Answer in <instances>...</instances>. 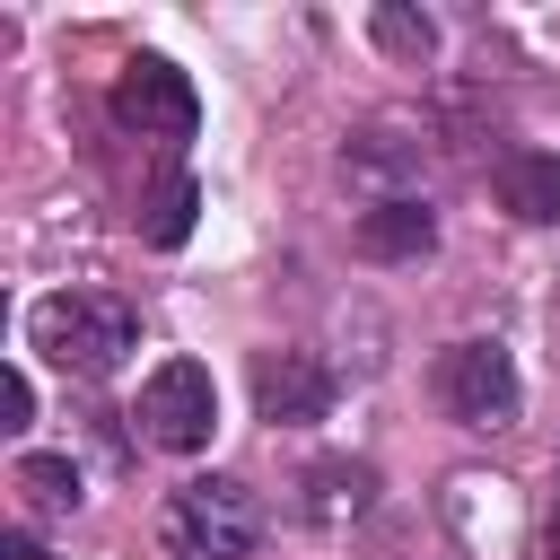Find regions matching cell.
<instances>
[{
  "instance_id": "obj_1",
  "label": "cell",
  "mask_w": 560,
  "mask_h": 560,
  "mask_svg": "<svg viewBox=\"0 0 560 560\" xmlns=\"http://www.w3.org/2000/svg\"><path fill=\"white\" fill-rule=\"evenodd\" d=\"M26 341L61 368V376H114L140 350V306L114 289H52L26 315Z\"/></svg>"
},
{
  "instance_id": "obj_2",
  "label": "cell",
  "mask_w": 560,
  "mask_h": 560,
  "mask_svg": "<svg viewBox=\"0 0 560 560\" xmlns=\"http://www.w3.org/2000/svg\"><path fill=\"white\" fill-rule=\"evenodd\" d=\"M254 542H262V508L245 481L210 472V481H184L166 499V551L175 560H254Z\"/></svg>"
},
{
  "instance_id": "obj_3",
  "label": "cell",
  "mask_w": 560,
  "mask_h": 560,
  "mask_svg": "<svg viewBox=\"0 0 560 560\" xmlns=\"http://www.w3.org/2000/svg\"><path fill=\"white\" fill-rule=\"evenodd\" d=\"M131 420H140V438H149L158 455H192V446H210V429H219V385H210V368H201V359H166V368H149Z\"/></svg>"
},
{
  "instance_id": "obj_4",
  "label": "cell",
  "mask_w": 560,
  "mask_h": 560,
  "mask_svg": "<svg viewBox=\"0 0 560 560\" xmlns=\"http://www.w3.org/2000/svg\"><path fill=\"white\" fill-rule=\"evenodd\" d=\"M429 394L455 411V420H472V429H499V420H516V402H525V385H516V359L499 350V341H446L438 350V368H429Z\"/></svg>"
},
{
  "instance_id": "obj_5",
  "label": "cell",
  "mask_w": 560,
  "mask_h": 560,
  "mask_svg": "<svg viewBox=\"0 0 560 560\" xmlns=\"http://www.w3.org/2000/svg\"><path fill=\"white\" fill-rule=\"evenodd\" d=\"M114 122L140 131V140H192V131H201V96H192V79H184L175 61L140 52V61H122V79H114Z\"/></svg>"
},
{
  "instance_id": "obj_6",
  "label": "cell",
  "mask_w": 560,
  "mask_h": 560,
  "mask_svg": "<svg viewBox=\"0 0 560 560\" xmlns=\"http://www.w3.org/2000/svg\"><path fill=\"white\" fill-rule=\"evenodd\" d=\"M332 411V368L315 350H254V420L306 429Z\"/></svg>"
},
{
  "instance_id": "obj_7",
  "label": "cell",
  "mask_w": 560,
  "mask_h": 560,
  "mask_svg": "<svg viewBox=\"0 0 560 560\" xmlns=\"http://www.w3.org/2000/svg\"><path fill=\"white\" fill-rule=\"evenodd\" d=\"M420 166H429V140H402V122H368V131L341 149V175L368 184L376 201H411Z\"/></svg>"
},
{
  "instance_id": "obj_8",
  "label": "cell",
  "mask_w": 560,
  "mask_h": 560,
  "mask_svg": "<svg viewBox=\"0 0 560 560\" xmlns=\"http://www.w3.org/2000/svg\"><path fill=\"white\" fill-rule=\"evenodd\" d=\"M350 245H359L368 262H420V254L438 245V219H429L420 192H411V201H368V210L350 219Z\"/></svg>"
},
{
  "instance_id": "obj_9",
  "label": "cell",
  "mask_w": 560,
  "mask_h": 560,
  "mask_svg": "<svg viewBox=\"0 0 560 560\" xmlns=\"http://www.w3.org/2000/svg\"><path fill=\"white\" fill-rule=\"evenodd\" d=\"M499 210L525 228H560V158L551 149H508L499 158Z\"/></svg>"
},
{
  "instance_id": "obj_10",
  "label": "cell",
  "mask_w": 560,
  "mask_h": 560,
  "mask_svg": "<svg viewBox=\"0 0 560 560\" xmlns=\"http://www.w3.org/2000/svg\"><path fill=\"white\" fill-rule=\"evenodd\" d=\"M192 210H201V184H192V175H158V184H149V201L131 210V228H140V245L175 254V245L192 236Z\"/></svg>"
},
{
  "instance_id": "obj_11",
  "label": "cell",
  "mask_w": 560,
  "mask_h": 560,
  "mask_svg": "<svg viewBox=\"0 0 560 560\" xmlns=\"http://www.w3.org/2000/svg\"><path fill=\"white\" fill-rule=\"evenodd\" d=\"M368 499H376V472L350 464V455H332V464L306 472V516L315 525H350V516H368Z\"/></svg>"
},
{
  "instance_id": "obj_12",
  "label": "cell",
  "mask_w": 560,
  "mask_h": 560,
  "mask_svg": "<svg viewBox=\"0 0 560 560\" xmlns=\"http://www.w3.org/2000/svg\"><path fill=\"white\" fill-rule=\"evenodd\" d=\"M368 35H376V52H394V61H429V52H438V18L411 9V0H376V9H368Z\"/></svg>"
},
{
  "instance_id": "obj_13",
  "label": "cell",
  "mask_w": 560,
  "mask_h": 560,
  "mask_svg": "<svg viewBox=\"0 0 560 560\" xmlns=\"http://www.w3.org/2000/svg\"><path fill=\"white\" fill-rule=\"evenodd\" d=\"M18 490H26L44 516H61V508H79V464H70V455H18Z\"/></svg>"
},
{
  "instance_id": "obj_14",
  "label": "cell",
  "mask_w": 560,
  "mask_h": 560,
  "mask_svg": "<svg viewBox=\"0 0 560 560\" xmlns=\"http://www.w3.org/2000/svg\"><path fill=\"white\" fill-rule=\"evenodd\" d=\"M35 420V385H26V368H9L0 376V429H26Z\"/></svg>"
},
{
  "instance_id": "obj_15",
  "label": "cell",
  "mask_w": 560,
  "mask_h": 560,
  "mask_svg": "<svg viewBox=\"0 0 560 560\" xmlns=\"http://www.w3.org/2000/svg\"><path fill=\"white\" fill-rule=\"evenodd\" d=\"M0 551H9V560H44V551H35V534H9Z\"/></svg>"
},
{
  "instance_id": "obj_16",
  "label": "cell",
  "mask_w": 560,
  "mask_h": 560,
  "mask_svg": "<svg viewBox=\"0 0 560 560\" xmlns=\"http://www.w3.org/2000/svg\"><path fill=\"white\" fill-rule=\"evenodd\" d=\"M542 560H560V508H551V525H542Z\"/></svg>"
}]
</instances>
